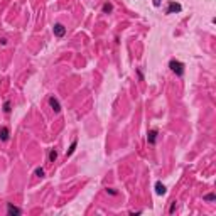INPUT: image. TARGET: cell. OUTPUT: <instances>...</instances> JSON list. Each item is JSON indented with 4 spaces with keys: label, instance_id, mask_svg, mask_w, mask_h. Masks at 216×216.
Here are the masks:
<instances>
[{
    "label": "cell",
    "instance_id": "52a82bcc",
    "mask_svg": "<svg viewBox=\"0 0 216 216\" xmlns=\"http://www.w3.org/2000/svg\"><path fill=\"white\" fill-rule=\"evenodd\" d=\"M9 134H10V132H9V128L2 127V128H0V140L7 142V140H9Z\"/></svg>",
    "mask_w": 216,
    "mask_h": 216
},
{
    "label": "cell",
    "instance_id": "30bf717a",
    "mask_svg": "<svg viewBox=\"0 0 216 216\" xmlns=\"http://www.w3.org/2000/svg\"><path fill=\"white\" fill-rule=\"evenodd\" d=\"M56 157H58L56 148H51V150H49V162H54V161H56Z\"/></svg>",
    "mask_w": 216,
    "mask_h": 216
},
{
    "label": "cell",
    "instance_id": "5b68a950",
    "mask_svg": "<svg viewBox=\"0 0 216 216\" xmlns=\"http://www.w3.org/2000/svg\"><path fill=\"white\" fill-rule=\"evenodd\" d=\"M155 193H157L159 196L166 194V186H164V184H162L161 181H157V182H155Z\"/></svg>",
    "mask_w": 216,
    "mask_h": 216
},
{
    "label": "cell",
    "instance_id": "e0dca14e",
    "mask_svg": "<svg viewBox=\"0 0 216 216\" xmlns=\"http://www.w3.org/2000/svg\"><path fill=\"white\" fill-rule=\"evenodd\" d=\"M174 209H176V201L172 203V204H171V213H172V211H174Z\"/></svg>",
    "mask_w": 216,
    "mask_h": 216
},
{
    "label": "cell",
    "instance_id": "9c48e42d",
    "mask_svg": "<svg viewBox=\"0 0 216 216\" xmlns=\"http://www.w3.org/2000/svg\"><path fill=\"white\" fill-rule=\"evenodd\" d=\"M76 145H78V140L74 139V140L71 142V145H69V148H68V152H66V155H68V157H69V155L73 154L74 150H76Z\"/></svg>",
    "mask_w": 216,
    "mask_h": 216
},
{
    "label": "cell",
    "instance_id": "8992f818",
    "mask_svg": "<svg viewBox=\"0 0 216 216\" xmlns=\"http://www.w3.org/2000/svg\"><path fill=\"white\" fill-rule=\"evenodd\" d=\"M147 140H148V144H152L154 145L155 144V140H157V130H150L147 134Z\"/></svg>",
    "mask_w": 216,
    "mask_h": 216
},
{
    "label": "cell",
    "instance_id": "3957f363",
    "mask_svg": "<svg viewBox=\"0 0 216 216\" xmlns=\"http://www.w3.org/2000/svg\"><path fill=\"white\" fill-rule=\"evenodd\" d=\"M49 105H51V108H53L56 113H59L61 112V105H59V101H58V98L51 96V98H49Z\"/></svg>",
    "mask_w": 216,
    "mask_h": 216
},
{
    "label": "cell",
    "instance_id": "7a4b0ae2",
    "mask_svg": "<svg viewBox=\"0 0 216 216\" xmlns=\"http://www.w3.org/2000/svg\"><path fill=\"white\" fill-rule=\"evenodd\" d=\"M182 10V5L177 4V2H169L167 9H166V14H176V12H181Z\"/></svg>",
    "mask_w": 216,
    "mask_h": 216
},
{
    "label": "cell",
    "instance_id": "7c38bea8",
    "mask_svg": "<svg viewBox=\"0 0 216 216\" xmlns=\"http://www.w3.org/2000/svg\"><path fill=\"white\" fill-rule=\"evenodd\" d=\"M34 174L37 176V177H44V169H42V167H37V169H36V172H34Z\"/></svg>",
    "mask_w": 216,
    "mask_h": 216
},
{
    "label": "cell",
    "instance_id": "4fadbf2b",
    "mask_svg": "<svg viewBox=\"0 0 216 216\" xmlns=\"http://www.w3.org/2000/svg\"><path fill=\"white\" fill-rule=\"evenodd\" d=\"M204 201H215V194H206L204 196Z\"/></svg>",
    "mask_w": 216,
    "mask_h": 216
},
{
    "label": "cell",
    "instance_id": "9a60e30c",
    "mask_svg": "<svg viewBox=\"0 0 216 216\" xmlns=\"http://www.w3.org/2000/svg\"><path fill=\"white\" fill-rule=\"evenodd\" d=\"M161 2H162V0H152V4H154V7H159V5H161Z\"/></svg>",
    "mask_w": 216,
    "mask_h": 216
},
{
    "label": "cell",
    "instance_id": "6da1fadb",
    "mask_svg": "<svg viewBox=\"0 0 216 216\" xmlns=\"http://www.w3.org/2000/svg\"><path fill=\"white\" fill-rule=\"evenodd\" d=\"M169 68H171V71L176 73L177 76H182V74H184V64H182L181 61L171 59V61H169Z\"/></svg>",
    "mask_w": 216,
    "mask_h": 216
},
{
    "label": "cell",
    "instance_id": "ba28073f",
    "mask_svg": "<svg viewBox=\"0 0 216 216\" xmlns=\"http://www.w3.org/2000/svg\"><path fill=\"white\" fill-rule=\"evenodd\" d=\"M7 211H9V215H20V213H22V211H20L19 208H15V206H12L10 203L7 204Z\"/></svg>",
    "mask_w": 216,
    "mask_h": 216
},
{
    "label": "cell",
    "instance_id": "2e32d148",
    "mask_svg": "<svg viewBox=\"0 0 216 216\" xmlns=\"http://www.w3.org/2000/svg\"><path fill=\"white\" fill-rule=\"evenodd\" d=\"M137 73H139V80H140V81H144V74H142V71H140V69H139Z\"/></svg>",
    "mask_w": 216,
    "mask_h": 216
},
{
    "label": "cell",
    "instance_id": "8fae6325",
    "mask_svg": "<svg viewBox=\"0 0 216 216\" xmlns=\"http://www.w3.org/2000/svg\"><path fill=\"white\" fill-rule=\"evenodd\" d=\"M112 9H113V7H112V4H105V5H103V12H105V14H110V12H112Z\"/></svg>",
    "mask_w": 216,
    "mask_h": 216
},
{
    "label": "cell",
    "instance_id": "277c9868",
    "mask_svg": "<svg viewBox=\"0 0 216 216\" xmlns=\"http://www.w3.org/2000/svg\"><path fill=\"white\" fill-rule=\"evenodd\" d=\"M64 32H66V29H64V26H63V24H56V26H54V36L63 37V36H64Z\"/></svg>",
    "mask_w": 216,
    "mask_h": 216
},
{
    "label": "cell",
    "instance_id": "5bb4252c",
    "mask_svg": "<svg viewBox=\"0 0 216 216\" xmlns=\"http://www.w3.org/2000/svg\"><path fill=\"white\" fill-rule=\"evenodd\" d=\"M4 112H5V113L10 112V103H9V101H5V105H4Z\"/></svg>",
    "mask_w": 216,
    "mask_h": 216
}]
</instances>
